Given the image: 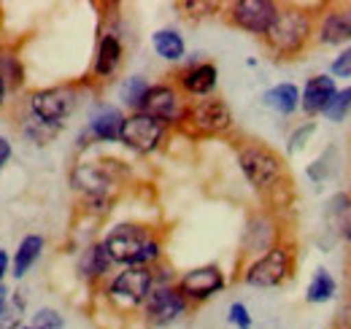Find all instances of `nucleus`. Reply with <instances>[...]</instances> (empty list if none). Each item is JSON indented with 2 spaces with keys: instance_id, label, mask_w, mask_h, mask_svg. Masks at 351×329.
<instances>
[{
  "instance_id": "c85d7f7f",
  "label": "nucleus",
  "mask_w": 351,
  "mask_h": 329,
  "mask_svg": "<svg viewBox=\"0 0 351 329\" xmlns=\"http://www.w3.org/2000/svg\"><path fill=\"white\" fill-rule=\"evenodd\" d=\"M227 321L235 329H252V316H249V308L243 302H232L230 310H227Z\"/></svg>"
},
{
  "instance_id": "6e6552de",
  "label": "nucleus",
  "mask_w": 351,
  "mask_h": 329,
  "mask_svg": "<svg viewBox=\"0 0 351 329\" xmlns=\"http://www.w3.org/2000/svg\"><path fill=\"white\" fill-rule=\"evenodd\" d=\"M165 130L168 124H162L154 117H146V114H132L122 124V135H119V143H125L128 149L138 151V154H152L162 138H165Z\"/></svg>"
},
{
  "instance_id": "423d86ee",
  "label": "nucleus",
  "mask_w": 351,
  "mask_h": 329,
  "mask_svg": "<svg viewBox=\"0 0 351 329\" xmlns=\"http://www.w3.org/2000/svg\"><path fill=\"white\" fill-rule=\"evenodd\" d=\"M152 289H154V270L152 267H125L108 284V297L125 308H135V305L146 302Z\"/></svg>"
},
{
  "instance_id": "1a4fd4ad",
  "label": "nucleus",
  "mask_w": 351,
  "mask_h": 329,
  "mask_svg": "<svg viewBox=\"0 0 351 329\" xmlns=\"http://www.w3.org/2000/svg\"><path fill=\"white\" fill-rule=\"evenodd\" d=\"M278 14V5L270 0H238L230 5V22L252 36H265Z\"/></svg>"
},
{
  "instance_id": "a211bd4d",
  "label": "nucleus",
  "mask_w": 351,
  "mask_h": 329,
  "mask_svg": "<svg viewBox=\"0 0 351 329\" xmlns=\"http://www.w3.org/2000/svg\"><path fill=\"white\" fill-rule=\"evenodd\" d=\"M219 82V71L214 62H197L192 65L189 71L181 73V86L186 95H195V97H208Z\"/></svg>"
},
{
  "instance_id": "9d476101",
  "label": "nucleus",
  "mask_w": 351,
  "mask_h": 329,
  "mask_svg": "<svg viewBox=\"0 0 351 329\" xmlns=\"http://www.w3.org/2000/svg\"><path fill=\"white\" fill-rule=\"evenodd\" d=\"M146 316L154 327H168L173 324L178 316H184L186 310V300L184 294L171 284H160L152 289V294L146 297Z\"/></svg>"
},
{
  "instance_id": "f704fd0d",
  "label": "nucleus",
  "mask_w": 351,
  "mask_h": 329,
  "mask_svg": "<svg viewBox=\"0 0 351 329\" xmlns=\"http://www.w3.org/2000/svg\"><path fill=\"white\" fill-rule=\"evenodd\" d=\"M3 164H5V162H0V170H3Z\"/></svg>"
},
{
  "instance_id": "7c9ffc66",
  "label": "nucleus",
  "mask_w": 351,
  "mask_h": 329,
  "mask_svg": "<svg viewBox=\"0 0 351 329\" xmlns=\"http://www.w3.org/2000/svg\"><path fill=\"white\" fill-rule=\"evenodd\" d=\"M330 73H332V76H338V79H351V46L349 49H343V51L332 60Z\"/></svg>"
},
{
  "instance_id": "393cba45",
  "label": "nucleus",
  "mask_w": 351,
  "mask_h": 329,
  "mask_svg": "<svg viewBox=\"0 0 351 329\" xmlns=\"http://www.w3.org/2000/svg\"><path fill=\"white\" fill-rule=\"evenodd\" d=\"M349 114H351V86H346V89H338L332 95V100L327 103V108L322 111V117L327 122H343Z\"/></svg>"
},
{
  "instance_id": "a878e982",
  "label": "nucleus",
  "mask_w": 351,
  "mask_h": 329,
  "mask_svg": "<svg viewBox=\"0 0 351 329\" xmlns=\"http://www.w3.org/2000/svg\"><path fill=\"white\" fill-rule=\"evenodd\" d=\"M149 86L152 84L146 82L143 76H130L128 82L122 84V100H125V106H130V108H141V100H143V95L149 92Z\"/></svg>"
},
{
  "instance_id": "f3484780",
  "label": "nucleus",
  "mask_w": 351,
  "mask_h": 329,
  "mask_svg": "<svg viewBox=\"0 0 351 329\" xmlns=\"http://www.w3.org/2000/svg\"><path fill=\"white\" fill-rule=\"evenodd\" d=\"M122 54H125L122 41H119L114 33L100 36L97 51H95V62H92V73H95L97 79H108V76H114V71H117L119 62H122Z\"/></svg>"
},
{
  "instance_id": "7ed1b4c3",
  "label": "nucleus",
  "mask_w": 351,
  "mask_h": 329,
  "mask_svg": "<svg viewBox=\"0 0 351 329\" xmlns=\"http://www.w3.org/2000/svg\"><path fill=\"white\" fill-rule=\"evenodd\" d=\"M238 164H241V173L243 178L257 189V192H267V189H276L284 178V160L260 143H252V146H243L238 151Z\"/></svg>"
},
{
  "instance_id": "f257e3e1",
  "label": "nucleus",
  "mask_w": 351,
  "mask_h": 329,
  "mask_svg": "<svg viewBox=\"0 0 351 329\" xmlns=\"http://www.w3.org/2000/svg\"><path fill=\"white\" fill-rule=\"evenodd\" d=\"M103 246L114 265H125V267H152L162 254L160 243L141 224H117L106 235Z\"/></svg>"
},
{
  "instance_id": "f8f14e48",
  "label": "nucleus",
  "mask_w": 351,
  "mask_h": 329,
  "mask_svg": "<svg viewBox=\"0 0 351 329\" xmlns=\"http://www.w3.org/2000/svg\"><path fill=\"white\" fill-rule=\"evenodd\" d=\"M224 273H221L217 265H203V267H195L189 273L181 276L178 281V291L184 294V300H208L214 294H219L224 289Z\"/></svg>"
},
{
  "instance_id": "ddd939ff",
  "label": "nucleus",
  "mask_w": 351,
  "mask_h": 329,
  "mask_svg": "<svg viewBox=\"0 0 351 329\" xmlns=\"http://www.w3.org/2000/svg\"><path fill=\"white\" fill-rule=\"evenodd\" d=\"M316 38H319V43H324V46H341V43L351 41V5L330 8L322 16V25H319Z\"/></svg>"
},
{
  "instance_id": "412c9836",
  "label": "nucleus",
  "mask_w": 351,
  "mask_h": 329,
  "mask_svg": "<svg viewBox=\"0 0 351 329\" xmlns=\"http://www.w3.org/2000/svg\"><path fill=\"white\" fill-rule=\"evenodd\" d=\"M152 46H154V51H157L162 60H168V62H178V60L186 54V43L181 38V33L173 30V27L157 30V33L152 36Z\"/></svg>"
},
{
  "instance_id": "2eb2a0df",
  "label": "nucleus",
  "mask_w": 351,
  "mask_h": 329,
  "mask_svg": "<svg viewBox=\"0 0 351 329\" xmlns=\"http://www.w3.org/2000/svg\"><path fill=\"white\" fill-rule=\"evenodd\" d=\"M338 92L335 79L332 76H311L303 86V95H300V108L306 111L308 117H316L327 108V103L332 100V95Z\"/></svg>"
},
{
  "instance_id": "dca6fc26",
  "label": "nucleus",
  "mask_w": 351,
  "mask_h": 329,
  "mask_svg": "<svg viewBox=\"0 0 351 329\" xmlns=\"http://www.w3.org/2000/svg\"><path fill=\"white\" fill-rule=\"evenodd\" d=\"M44 235H38V232H30V235H25L22 241H19V246L14 251V259H11V276L19 281V278H25L36 265H38V259H41V254H44Z\"/></svg>"
},
{
  "instance_id": "5701e85b",
  "label": "nucleus",
  "mask_w": 351,
  "mask_h": 329,
  "mask_svg": "<svg viewBox=\"0 0 351 329\" xmlns=\"http://www.w3.org/2000/svg\"><path fill=\"white\" fill-rule=\"evenodd\" d=\"M335 278L330 276V270H324V267H319L316 273H313V278H311V284L306 289V300L311 305H322V302H330L332 297H335Z\"/></svg>"
},
{
  "instance_id": "20e7f679",
  "label": "nucleus",
  "mask_w": 351,
  "mask_h": 329,
  "mask_svg": "<svg viewBox=\"0 0 351 329\" xmlns=\"http://www.w3.org/2000/svg\"><path fill=\"white\" fill-rule=\"evenodd\" d=\"M76 103L79 97L73 86H49V89L30 95V114L36 117V122L57 130L76 111Z\"/></svg>"
},
{
  "instance_id": "f03ea898",
  "label": "nucleus",
  "mask_w": 351,
  "mask_h": 329,
  "mask_svg": "<svg viewBox=\"0 0 351 329\" xmlns=\"http://www.w3.org/2000/svg\"><path fill=\"white\" fill-rule=\"evenodd\" d=\"M311 36H313V22L303 8H278L273 25L267 27L263 38L276 57L289 60L306 49Z\"/></svg>"
},
{
  "instance_id": "bb28decb",
  "label": "nucleus",
  "mask_w": 351,
  "mask_h": 329,
  "mask_svg": "<svg viewBox=\"0 0 351 329\" xmlns=\"http://www.w3.org/2000/svg\"><path fill=\"white\" fill-rule=\"evenodd\" d=\"M30 329H62L65 327V319L60 316V310H54V308H41V310H36L33 313V319H30Z\"/></svg>"
},
{
  "instance_id": "c756f323",
  "label": "nucleus",
  "mask_w": 351,
  "mask_h": 329,
  "mask_svg": "<svg viewBox=\"0 0 351 329\" xmlns=\"http://www.w3.org/2000/svg\"><path fill=\"white\" fill-rule=\"evenodd\" d=\"M313 132H316V124H313V122H306L303 127H298V130L289 135V146H287V149H289V154L300 151V149L306 146V141L311 138V135H313Z\"/></svg>"
},
{
  "instance_id": "cd10ccee",
  "label": "nucleus",
  "mask_w": 351,
  "mask_h": 329,
  "mask_svg": "<svg viewBox=\"0 0 351 329\" xmlns=\"http://www.w3.org/2000/svg\"><path fill=\"white\" fill-rule=\"evenodd\" d=\"M181 11H186L189 19H203L219 11V3H203V0H186L181 3Z\"/></svg>"
},
{
  "instance_id": "72a5a7b5",
  "label": "nucleus",
  "mask_w": 351,
  "mask_h": 329,
  "mask_svg": "<svg viewBox=\"0 0 351 329\" xmlns=\"http://www.w3.org/2000/svg\"><path fill=\"white\" fill-rule=\"evenodd\" d=\"M5 297H8V289L0 284V313H3V305H5Z\"/></svg>"
},
{
  "instance_id": "4468645a",
  "label": "nucleus",
  "mask_w": 351,
  "mask_h": 329,
  "mask_svg": "<svg viewBox=\"0 0 351 329\" xmlns=\"http://www.w3.org/2000/svg\"><path fill=\"white\" fill-rule=\"evenodd\" d=\"M122 124H125V117H122L119 108H114V106H100V108L89 117L87 135H92V138L100 141V143H119Z\"/></svg>"
},
{
  "instance_id": "473e14b6",
  "label": "nucleus",
  "mask_w": 351,
  "mask_h": 329,
  "mask_svg": "<svg viewBox=\"0 0 351 329\" xmlns=\"http://www.w3.org/2000/svg\"><path fill=\"white\" fill-rule=\"evenodd\" d=\"M5 95H8V84L0 79V108H3V103H5Z\"/></svg>"
},
{
  "instance_id": "39448f33",
  "label": "nucleus",
  "mask_w": 351,
  "mask_h": 329,
  "mask_svg": "<svg viewBox=\"0 0 351 329\" xmlns=\"http://www.w3.org/2000/svg\"><path fill=\"white\" fill-rule=\"evenodd\" d=\"M292 273V254L284 246H270L263 256H257L246 273H243V281L246 287L254 289H276L281 287Z\"/></svg>"
},
{
  "instance_id": "6ab92c4d",
  "label": "nucleus",
  "mask_w": 351,
  "mask_h": 329,
  "mask_svg": "<svg viewBox=\"0 0 351 329\" xmlns=\"http://www.w3.org/2000/svg\"><path fill=\"white\" fill-rule=\"evenodd\" d=\"M108 186H111V175L100 164H79L73 170V189L87 192L92 200H103Z\"/></svg>"
},
{
  "instance_id": "aec40b11",
  "label": "nucleus",
  "mask_w": 351,
  "mask_h": 329,
  "mask_svg": "<svg viewBox=\"0 0 351 329\" xmlns=\"http://www.w3.org/2000/svg\"><path fill=\"white\" fill-rule=\"evenodd\" d=\"M263 103L267 108H273L276 114H281V117H292L300 108V89L289 82L276 84L263 95Z\"/></svg>"
},
{
  "instance_id": "4be33fe9",
  "label": "nucleus",
  "mask_w": 351,
  "mask_h": 329,
  "mask_svg": "<svg viewBox=\"0 0 351 329\" xmlns=\"http://www.w3.org/2000/svg\"><path fill=\"white\" fill-rule=\"evenodd\" d=\"M114 262H111V256H108V251L103 243H95V246H89L84 254H82V259H79V270H82V276L84 278H100V276H106L108 273V267H111Z\"/></svg>"
},
{
  "instance_id": "9b49d317",
  "label": "nucleus",
  "mask_w": 351,
  "mask_h": 329,
  "mask_svg": "<svg viewBox=\"0 0 351 329\" xmlns=\"http://www.w3.org/2000/svg\"><path fill=\"white\" fill-rule=\"evenodd\" d=\"M135 114H146V117L160 119L162 124H173V122H181L184 108H181L178 92H176L171 84H152L149 92L141 100V108Z\"/></svg>"
},
{
  "instance_id": "2f4dec72",
  "label": "nucleus",
  "mask_w": 351,
  "mask_h": 329,
  "mask_svg": "<svg viewBox=\"0 0 351 329\" xmlns=\"http://www.w3.org/2000/svg\"><path fill=\"white\" fill-rule=\"evenodd\" d=\"M8 270H11V256H8L5 248H0V284H3V278L8 276Z\"/></svg>"
},
{
  "instance_id": "b1692460",
  "label": "nucleus",
  "mask_w": 351,
  "mask_h": 329,
  "mask_svg": "<svg viewBox=\"0 0 351 329\" xmlns=\"http://www.w3.org/2000/svg\"><path fill=\"white\" fill-rule=\"evenodd\" d=\"M25 308L27 300L22 291H8L3 313H0V329H22V319H25Z\"/></svg>"
},
{
  "instance_id": "c9c22d12",
  "label": "nucleus",
  "mask_w": 351,
  "mask_h": 329,
  "mask_svg": "<svg viewBox=\"0 0 351 329\" xmlns=\"http://www.w3.org/2000/svg\"><path fill=\"white\" fill-rule=\"evenodd\" d=\"M22 329H30V327H27V324H25V327H22Z\"/></svg>"
},
{
  "instance_id": "0eeeda50",
  "label": "nucleus",
  "mask_w": 351,
  "mask_h": 329,
  "mask_svg": "<svg viewBox=\"0 0 351 329\" xmlns=\"http://www.w3.org/2000/svg\"><path fill=\"white\" fill-rule=\"evenodd\" d=\"M181 119L200 135H221L232 127V111L219 97H206V100H197L195 106H189Z\"/></svg>"
}]
</instances>
